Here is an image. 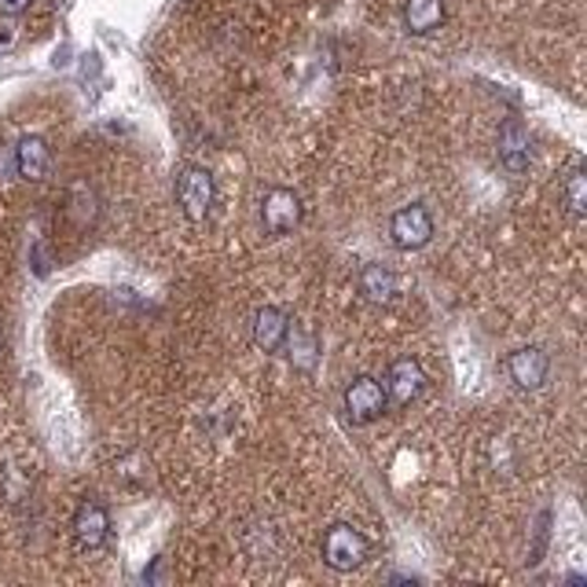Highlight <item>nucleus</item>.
Segmentation results:
<instances>
[{
    "label": "nucleus",
    "mask_w": 587,
    "mask_h": 587,
    "mask_svg": "<svg viewBox=\"0 0 587 587\" xmlns=\"http://www.w3.org/2000/svg\"><path fill=\"white\" fill-rule=\"evenodd\" d=\"M177 203L192 224H203L214 209V173L206 166H184L177 173Z\"/></svg>",
    "instance_id": "obj_1"
},
{
    "label": "nucleus",
    "mask_w": 587,
    "mask_h": 587,
    "mask_svg": "<svg viewBox=\"0 0 587 587\" xmlns=\"http://www.w3.org/2000/svg\"><path fill=\"white\" fill-rule=\"evenodd\" d=\"M368 558V536L353 526H331L323 532V561L334 573H353L356 566H364Z\"/></svg>",
    "instance_id": "obj_2"
},
{
    "label": "nucleus",
    "mask_w": 587,
    "mask_h": 587,
    "mask_svg": "<svg viewBox=\"0 0 587 587\" xmlns=\"http://www.w3.org/2000/svg\"><path fill=\"white\" fill-rule=\"evenodd\" d=\"M385 408H390V397H385L382 382L368 379V374H360L356 382H349V390H345V415H349V422L368 427V422L385 415Z\"/></svg>",
    "instance_id": "obj_3"
},
{
    "label": "nucleus",
    "mask_w": 587,
    "mask_h": 587,
    "mask_svg": "<svg viewBox=\"0 0 587 587\" xmlns=\"http://www.w3.org/2000/svg\"><path fill=\"white\" fill-rule=\"evenodd\" d=\"M390 239L397 250H422L433 239V217L427 206L411 203L404 209H397L390 221Z\"/></svg>",
    "instance_id": "obj_4"
},
{
    "label": "nucleus",
    "mask_w": 587,
    "mask_h": 587,
    "mask_svg": "<svg viewBox=\"0 0 587 587\" xmlns=\"http://www.w3.org/2000/svg\"><path fill=\"white\" fill-rule=\"evenodd\" d=\"M297 221H302V198H297L291 187H272V192L261 198V224H265L268 235L294 232Z\"/></svg>",
    "instance_id": "obj_5"
},
{
    "label": "nucleus",
    "mask_w": 587,
    "mask_h": 587,
    "mask_svg": "<svg viewBox=\"0 0 587 587\" xmlns=\"http://www.w3.org/2000/svg\"><path fill=\"white\" fill-rule=\"evenodd\" d=\"M547 371H551V360H547L540 345H521L507 356V374L518 390H529V393L540 390L547 382Z\"/></svg>",
    "instance_id": "obj_6"
},
{
    "label": "nucleus",
    "mask_w": 587,
    "mask_h": 587,
    "mask_svg": "<svg viewBox=\"0 0 587 587\" xmlns=\"http://www.w3.org/2000/svg\"><path fill=\"white\" fill-rule=\"evenodd\" d=\"M422 385H427V374H422L419 360L401 356V360H393L390 371H385L382 390H385V397H390L397 408H408L422 393Z\"/></svg>",
    "instance_id": "obj_7"
},
{
    "label": "nucleus",
    "mask_w": 587,
    "mask_h": 587,
    "mask_svg": "<svg viewBox=\"0 0 587 587\" xmlns=\"http://www.w3.org/2000/svg\"><path fill=\"white\" fill-rule=\"evenodd\" d=\"M499 162L507 173H526L532 162V136L518 118H507L499 129Z\"/></svg>",
    "instance_id": "obj_8"
},
{
    "label": "nucleus",
    "mask_w": 587,
    "mask_h": 587,
    "mask_svg": "<svg viewBox=\"0 0 587 587\" xmlns=\"http://www.w3.org/2000/svg\"><path fill=\"white\" fill-rule=\"evenodd\" d=\"M74 544L81 551H99L110 536V515L104 503H81L78 515H74Z\"/></svg>",
    "instance_id": "obj_9"
},
{
    "label": "nucleus",
    "mask_w": 587,
    "mask_h": 587,
    "mask_svg": "<svg viewBox=\"0 0 587 587\" xmlns=\"http://www.w3.org/2000/svg\"><path fill=\"white\" fill-rule=\"evenodd\" d=\"M286 331H291V316L276 305H265L254 316V345L261 353H280L286 345Z\"/></svg>",
    "instance_id": "obj_10"
},
{
    "label": "nucleus",
    "mask_w": 587,
    "mask_h": 587,
    "mask_svg": "<svg viewBox=\"0 0 587 587\" xmlns=\"http://www.w3.org/2000/svg\"><path fill=\"white\" fill-rule=\"evenodd\" d=\"M48 162H52V151H48V144L41 136H22L16 144V169L19 177L27 180H41L48 173Z\"/></svg>",
    "instance_id": "obj_11"
},
{
    "label": "nucleus",
    "mask_w": 587,
    "mask_h": 587,
    "mask_svg": "<svg viewBox=\"0 0 587 587\" xmlns=\"http://www.w3.org/2000/svg\"><path fill=\"white\" fill-rule=\"evenodd\" d=\"M444 22V0H404V27L408 33L427 37L441 30Z\"/></svg>",
    "instance_id": "obj_12"
},
{
    "label": "nucleus",
    "mask_w": 587,
    "mask_h": 587,
    "mask_svg": "<svg viewBox=\"0 0 587 587\" xmlns=\"http://www.w3.org/2000/svg\"><path fill=\"white\" fill-rule=\"evenodd\" d=\"M360 294H364L368 302H374V305L393 302V294H397V276H393V268L379 265V261H371V265H364V272H360Z\"/></svg>",
    "instance_id": "obj_13"
},
{
    "label": "nucleus",
    "mask_w": 587,
    "mask_h": 587,
    "mask_svg": "<svg viewBox=\"0 0 587 587\" xmlns=\"http://www.w3.org/2000/svg\"><path fill=\"white\" fill-rule=\"evenodd\" d=\"M286 342H291V360H294L297 371H312V368H316V356H320L316 334L294 327V331H286Z\"/></svg>",
    "instance_id": "obj_14"
},
{
    "label": "nucleus",
    "mask_w": 587,
    "mask_h": 587,
    "mask_svg": "<svg viewBox=\"0 0 587 587\" xmlns=\"http://www.w3.org/2000/svg\"><path fill=\"white\" fill-rule=\"evenodd\" d=\"M561 198H566L573 217H584V209H587V169L584 166H573L569 177L561 180Z\"/></svg>",
    "instance_id": "obj_15"
},
{
    "label": "nucleus",
    "mask_w": 587,
    "mask_h": 587,
    "mask_svg": "<svg viewBox=\"0 0 587 587\" xmlns=\"http://www.w3.org/2000/svg\"><path fill=\"white\" fill-rule=\"evenodd\" d=\"M33 0H0V16H22Z\"/></svg>",
    "instance_id": "obj_16"
}]
</instances>
